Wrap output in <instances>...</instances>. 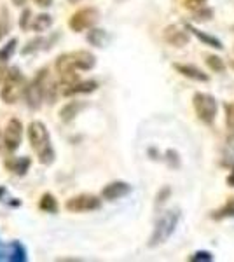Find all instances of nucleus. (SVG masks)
<instances>
[{
	"instance_id": "1",
	"label": "nucleus",
	"mask_w": 234,
	"mask_h": 262,
	"mask_svg": "<svg viewBox=\"0 0 234 262\" xmlns=\"http://www.w3.org/2000/svg\"><path fill=\"white\" fill-rule=\"evenodd\" d=\"M96 56L89 51H72L65 53L56 60V72L63 86H72L79 81L77 72H86L95 69Z\"/></svg>"
},
{
	"instance_id": "2",
	"label": "nucleus",
	"mask_w": 234,
	"mask_h": 262,
	"mask_svg": "<svg viewBox=\"0 0 234 262\" xmlns=\"http://www.w3.org/2000/svg\"><path fill=\"white\" fill-rule=\"evenodd\" d=\"M28 140L30 145H32L33 152L37 154L40 164L44 166H49V164L54 163L56 159V154H54V149L51 145V138H49V131L46 128L44 122L40 121H33L28 124Z\"/></svg>"
},
{
	"instance_id": "3",
	"label": "nucleus",
	"mask_w": 234,
	"mask_h": 262,
	"mask_svg": "<svg viewBox=\"0 0 234 262\" xmlns=\"http://www.w3.org/2000/svg\"><path fill=\"white\" fill-rule=\"evenodd\" d=\"M53 93H54V88L49 84V72L48 70H40L39 74L35 75L32 82L25 88V98H27V105L33 111L42 105V100L49 95V98L53 100Z\"/></svg>"
},
{
	"instance_id": "4",
	"label": "nucleus",
	"mask_w": 234,
	"mask_h": 262,
	"mask_svg": "<svg viewBox=\"0 0 234 262\" xmlns=\"http://www.w3.org/2000/svg\"><path fill=\"white\" fill-rule=\"evenodd\" d=\"M178 221H180V212H178V210H168V212H164L161 215L156 222L154 231H152L148 247H157V245H163L168 242L177 229Z\"/></svg>"
},
{
	"instance_id": "5",
	"label": "nucleus",
	"mask_w": 234,
	"mask_h": 262,
	"mask_svg": "<svg viewBox=\"0 0 234 262\" xmlns=\"http://www.w3.org/2000/svg\"><path fill=\"white\" fill-rule=\"evenodd\" d=\"M25 88H27V84H25V77H23V74H21V70L18 67H12V69L7 70L6 77H4V81H2L0 96H2V100L6 101L7 105L16 103V101L19 100V96L25 93Z\"/></svg>"
},
{
	"instance_id": "6",
	"label": "nucleus",
	"mask_w": 234,
	"mask_h": 262,
	"mask_svg": "<svg viewBox=\"0 0 234 262\" xmlns=\"http://www.w3.org/2000/svg\"><path fill=\"white\" fill-rule=\"evenodd\" d=\"M193 105H194V111L196 116L201 122L205 124H211L217 117V100L208 93H196L194 98H193Z\"/></svg>"
},
{
	"instance_id": "7",
	"label": "nucleus",
	"mask_w": 234,
	"mask_h": 262,
	"mask_svg": "<svg viewBox=\"0 0 234 262\" xmlns=\"http://www.w3.org/2000/svg\"><path fill=\"white\" fill-rule=\"evenodd\" d=\"M100 19V12L95 7H84V9H79L77 12L72 14V18L69 19V27L74 32H84L93 28Z\"/></svg>"
},
{
	"instance_id": "8",
	"label": "nucleus",
	"mask_w": 234,
	"mask_h": 262,
	"mask_svg": "<svg viewBox=\"0 0 234 262\" xmlns=\"http://www.w3.org/2000/svg\"><path fill=\"white\" fill-rule=\"evenodd\" d=\"M65 208L74 213L95 212V210L101 208V200L93 196V194H79V196L70 198V200L65 203Z\"/></svg>"
},
{
	"instance_id": "9",
	"label": "nucleus",
	"mask_w": 234,
	"mask_h": 262,
	"mask_svg": "<svg viewBox=\"0 0 234 262\" xmlns=\"http://www.w3.org/2000/svg\"><path fill=\"white\" fill-rule=\"evenodd\" d=\"M21 137H23V124L19 119H11L7 122L6 133H4V143H6V149L9 152L18 150Z\"/></svg>"
},
{
	"instance_id": "10",
	"label": "nucleus",
	"mask_w": 234,
	"mask_h": 262,
	"mask_svg": "<svg viewBox=\"0 0 234 262\" xmlns=\"http://www.w3.org/2000/svg\"><path fill=\"white\" fill-rule=\"evenodd\" d=\"M163 37L169 46H175V48H184V46L189 44L190 39L189 30L185 27H180V25H169V27H166Z\"/></svg>"
},
{
	"instance_id": "11",
	"label": "nucleus",
	"mask_w": 234,
	"mask_h": 262,
	"mask_svg": "<svg viewBox=\"0 0 234 262\" xmlns=\"http://www.w3.org/2000/svg\"><path fill=\"white\" fill-rule=\"evenodd\" d=\"M131 192V185L126 184V182H110L109 185H105L103 191H101V198L107 201H116L121 200V198L127 196Z\"/></svg>"
},
{
	"instance_id": "12",
	"label": "nucleus",
	"mask_w": 234,
	"mask_h": 262,
	"mask_svg": "<svg viewBox=\"0 0 234 262\" xmlns=\"http://www.w3.org/2000/svg\"><path fill=\"white\" fill-rule=\"evenodd\" d=\"M173 69H175L178 74H182L184 77L187 79H193V81H198V82H208L210 77L208 74H205L201 69L194 65H185V63H173Z\"/></svg>"
},
{
	"instance_id": "13",
	"label": "nucleus",
	"mask_w": 234,
	"mask_h": 262,
	"mask_svg": "<svg viewBox=\"0 0 234 262\" xmlns=\"http://www.w3.org/2000/svg\"><path fill=\"white\" fill-rule=\"evenodd\" d=\"M185 28L189 30V33H193V35L198 37V39L201 40L205 46H210V48H217V49H224V44H222V42H220L219 39H217V37L208 35V33L201 32V30H198V28H194L193 25H185Z\"/></svg>"
},
{
	"instance_id": "14",
	"label": "nucleus",
	"mask_w": 234,
	"mask_h": 262,
	"mask_svg": "<svg viewBox=\"0 0 234 262\" xmlns=\"http://www.w3.org/2000/svg\"><path fill=\"white\" fill-rule=\"evenodd\" d=\"M30 164H32V161H30V158H11L7 159L6 163V168L12 173H16V175L23 177L25 173L28 171Z\"/></svg>"
},
{
	"instance_id": "15",
	"label": "nucleus",
	"mask_w": 234,
	"mask_h": 262,
	"mask_svg": "<svg viewBox=\"0 0 234 262\" xmlns=\"http://www.w3.org/2000/svg\"><path fill=\"white\" fill-rule=\"evenodd\" d=\"M98 88V84L95 81H84V82H75L72 86H67V90L63 91L65 96H74V95H80V93H93Z\"/></svg>"
},
{
	"instance_id": "16",
	"label": "nucleus",
	"mask_w": 234,
	"mask_h": 262,
	"mask_svg": "<svg viewBox=\"0 0 234 262\" xmlns=\"http://www.w3.org/2000/svg\"><path fill=\"white\" fill-rule=\"evenodd\" d=\"M84 108V103L82 101H70L69 105H65V107L61 108V112H59V116H61V119L65 122H69L74 119L77 114Z\"/></svg>"
},
{
	"instance_id": "17",
	"label": "nucleus",
	"mask_w": 234,
	"mask_h": 262,
	"mask_svg": "<svg viewBox=\"0 0 234 262\" xmlns=\"http://www.w3.org/2000/svg\"><path fill=\"white\" fill-rule=\"evenodd\" d=\"M39 208L42 210V212H46V213H58V200L53 196V194H44V196L40 198V201H39Z\"/></svg>"
},
{
	"instance_id": "18",
	"label": "nucleus",
	"mask_w": 234,
	"mask_h": 262,
	"mask_svg": "<svg viewBox=\"0 0 234 262\" xmlns=\"http://www.w3.org/2000/svg\"><path fill=\"white\" fill-rule=\"evenodd\" d=\"M51 42H53V39H35V40H32V42H28L27 44V48L23 49V54H32V53H35V51H40V49H48L51 48Z\"/></svg>"
},
{
	"instance_id": "19",
	"label": "nucleus",
	"mask_w": 234,
	"mask_h": 262,
	"mask_svg": "<svg viewBox=\"0 0 234 262\" xmlns=\"http://www.w3.org/2000/svg\"><path fill=\"white\" fill-rule=\"evenodd\" d=\"M215 221H222V219H234V198H231L220 210L211 215Z\"/></svg>"
},
{
	"instance_id": "20",
	"label": "nucleus",
	"mask_w": 234,
	"mask_h": 262,
	"mask_svg": "<svg viewBox=\"0 0 234 262\" xmlns=\"http://www.w3.org/2000/svg\"><path fill=\"white\" fill-rule=\"evenodd\" d=\"M51 25H53V18H51L49 14H39L35 18V21H33V25H32V28L35 32H46V30H49L51 28Z\"/></svg>"
},
{
	"instance_id": "21",
	"label": "nucleus",
	"mask_w": 234,
	"mask_h": 262,
	"mask_svg": "<svg viewBox=\"0 0 234 262\" xmlns=\"http://www.w3.org/2000/svg\"><path fill=\"white\" fill-rule=\"evenodd\" d=\"M88 40H89V44L96 46V48H103L105 42H107V33H105V30L95 28V30H91L88 33Z\"/></svg>"
},
{
	"instance_id": "22",
	"label": "nucleus",
	"mask_w": 234,
	"mask_h": 262,
	"mask_svg": "<svg viewBox=\"0 0 234 262\" xmlns=\"http://www.w3.org/2000/svg\"><path fill=\"white\" fill-rule=\"evenodd\" d=\"M27 259H28V255H27V250H25L23 245H21L19 242L12 243V253H11L9 260H12V262H25Z\"/></svg>"
},
{
	"instance_id": "23",
	"label": "nucleus",
	"mask_w": 234,
	"mask_h": 262,
	"mask_svg": "<svg viewBox=\"0 0 234 262\" xmlns=\"http://www.w3.org/2000/svg\"><path fill=\"white\" fill-rule=\"evenodd\" d=\"M16 46H18V39H11L7 42L6 46H4L2 49H0V61H6L12 56V53L16 51Z\"/></svg>"
},
{
	"instance_id": "24",
	"label": "nucleus",
	"mask_w": 234,
	"mask_h": 262,
	"mask_svg": "<svg viewBox=\"0 0 234 262\" xmlns=\"http://www.w3.org/2000/svg\"><path fill=\"white\" fill-rule=\"evenodd\" d=\"M206 65L210 67V70H214L215 74H220V72L225 70V63L222 58L219 56H214V54H210V56L206 58Z\"/></svg>"
},
{
	"instance_id": "25",
	"label": "nucleus",
	"mask_w": 234,
	"mask_h": 262,
	"mask_svg": "<svg viewBox=\"0 0 234 262\" xmlns=\"http://www.w3.org/2000/svg\"><path fill=\"white\" fill-rule=\"evenodd\" d=\"M189 260L190 262H211L214 260V255H211L210 252H196V253H193V255L189 257Z\"/></svg>"
},
{
	"instance_id": "26",
	"label": "nucleus",
	"mask_w": 234,
	"mask_h": 262,
	"mask_svg": "<svg viewBox=\"0 0 234 262\" xmlns=\"http://www.w3.org/2000/svg\"><path fill=\"white\" fill-rule=\"evenodd\" d=\"M225 122L231 129H234V103L225 105Z\"/></svg>"
},
{
	"instance_id": "27",
	"label": "nucleus",
	"mask_w": 234,
	"mask_h": 262,
	"mask_svg": "<svg viewBox=\"0 0 234 262\" xmlns=\"http://www.w3.org/2000/svg\"><path fill=\"white\" fill-rule=\"evenodd\" d=\"M169 194H172V189H169V187H163V189H161V192L157 194V201H156V205H157V206L164 205L166 200H168V198H169Z\"/></svg>"
},
{
	"instance_id": "28",
	"label": "nucleus",
	"mask_w": 234,
	"mask_h": 262,
	"mask_svg": "<svg viewBox=\"0 0 234 262\" xmlns=\"http://www.w3.org/2000/svg\"><path fill=\"white\" fill-rule=\"evenodd\" d=\"M30 16H32V11H30V9H25L23 12H21V19H19L21 30H27V28H28V25H30Z\"/></svg>"
},
{
	"instance_id": "29",
	"label": "nucleus",
	"mask_w": 234,
	"mask_h": 262,
	"mask_svg": "<svg viewBox=\"0 0 234 262\" xmlns=\"http://www.w3.org/2000/svg\"><path fill=\"white\" fill-rule=\"evenodd\" d=\"M4 14L0 16V40H2V37L6 35V32H7V12L6 9H2Z\"/></svg>"
},
{
	"instance_id": "30",
	"label": "nucleus",
	"mask_w": 234,
	"mask_h": 262,
	"mask_svg": "<svg viewBox=\"0 0 234 262\" xmlns=\"http://www.w3.org/2000/svg\"><path fill=\"white\" fill-rule=\"evenodd\" d=\"M206 0H185V7L189 9H199V7L205 6Z\"/></svg>"
},
{
	"instance_id": "31",
	"label": "nucleus",
	"mask_w": 234,
	"mask_h": 262,
	"mask_svg": "<svg viewBox=\"0 0 234 262\" xmlns=\"http://www.w3.org/2000/svg\"><path fill=\"white\" fill-rule=\"evenodd\" d=\"M211 18V9H206V11H199V12H196V19L198 21H208Z\"/></svg>"
},
{
	"instance_id": "32",
	"label": "nucleus",
	"mask_w": 234,
	"mask_h": 262,
	"mask_svg": "<svg viewBox=\"0 0 234 262\" xmlns=\"http://www.w3.org/2000/svg\"><path fill=\"white\" fill-rule=\"evenodd\" d=\"M7 74V67H6V61H0V84H2L4 77Z\"/></svg>"
},
{
	"instance_id": "33",
	"label": "nucleus",
	"mask_w": 234,
	"mask_h": 262,
	"mask_svg": "<svg viewBox=\"0 0 234 262\" xmlns=\"http://www.w3.org/2000/svg\"><path fill=\"white\" fill-rule=\"evenodd\" d=\"M33 2H35L37 6H40V7H49L51 4H53V0H33Z\"/></svg>"
},
{
	"instance_id": "34",
	"label": "nucleus",
	"mask_w": 234,
	"mask_h": 262,
	"mask_svg": "<svg viewBox=\"0 0 234 262\" xmlns=\"http://www.w3.org/2000/svg\"><path fill=\"white\" fill-rule=\"evenodd\" d=\"M227 150L231 152V154H234V135L227 140Z\"/></svg>"
},
{
	"instance_id": "35",
	"label": "nucleus",
	"mask_w": 234,
	"mask_h": 262,
	"mask_svg": "<svg viewBox=\"0 0 234 262\" xmlns=\"http://www.w3.org/2000/svg\"><path fill=\"white\" fill-rule=\"evenodd\" d=\"M227 184L231 185V187H234V166H232V171H231V175L227 177Z\"/></svg>"
},
{
	"instance_id": "36",
	"label": "nucleus",
	"mask_w": 234,
	"mask_h": 262,
	"mask_svg": "<svg viewBox=\"0 0 234 262\" xmlns=\"http://www.w3.org/2000/svg\"><path fill=\"white\" fill-rule=\"evenodd\" d=\"M14 4H18V6H21V4H25V0H14Z\"/></svg>"
},
{
	"instance_id": "37",
	"label": "nucleus",
	"mask_w": 234,
	"mask_h": 262,
	"mask_svg": "<svg viewBox=\"0 0 234 262\" xmlns=\"http://www.w3.org/2000/svg\"><path fill=\"white\" fill-rule=\"evenodd\" d=\"M80 0H70V4H79Z\"/></svg>"
},
{
	"instance_id": "38",
	"label": "nucleus",
	"mask_w": 234,
	"mask_h": 262,
	"mask_svg": "<svg viewBox=\"0 0 234 262\" xmlns=\"http://www.w3.org/2000/svg\"><path fill=\"white\" fill-rule=\"evenodd\" d=\"M4 259V253H0V260H2Z\"/></svg>"
}]
</instances>
